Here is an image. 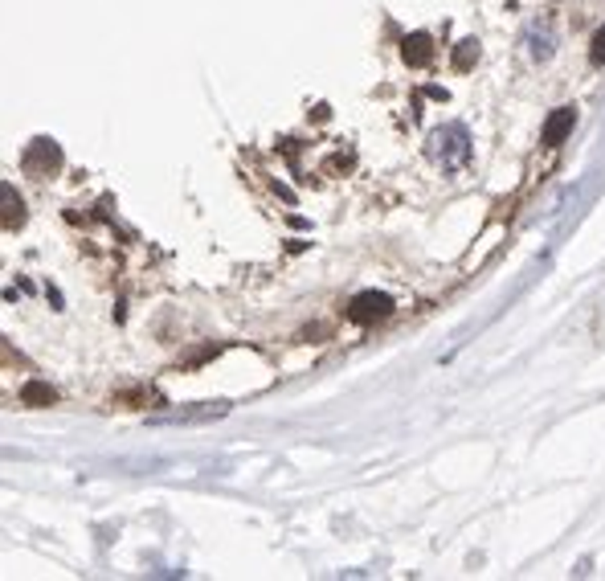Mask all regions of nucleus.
<instances>
[{"mask_svg": "<svg viewBox=\"0 0 605 581\" xmlns=\"http://www.w3.org/2000/svg\"><path fill=\"white\" fill-rule=\"evenodd\" d=\"M430 160L442 164L446 172H458L462 164L470 160V131L462 123H446L430 136Z\"/></svg>", "mask_w": 605, "mask_h": 581, "instance_id": "nucleus-1", "label": "nucleus"}, {"mask_svg": "<svg viewBox=\"0 0 605 581\" xmlns=\"http://www.w3.org/2000/svg\"><path fill=\"white\" fill-rule=\"evenodd\" d=\"M393 311V299L381 291H364L348 303V319L352 324H373V319H385Z\"/></svg>", "mask_w": 605, "mask_h": 581, "instance_id": "nucleus-2", "label": "nucleus"}, {"mask_svg": "<svg viewBox=\"0 0 605 581\" xmlns=\"http://www.w3.org/2000/svg\"><path fill=\"white\" fill-rule=\"evenodd\" d=\"M57 164H62V156H57V144H54V140H33V148L21 156V168H25L29 176H49Z\"/></svg>", "mask_w": 605, "mask_h": 581, "instance_id": "nucleus-3", "label": "nucleus"}, {"mask_svg": "<svg viewBox=\"0 0 605 581\" xmlns=\"http://www.w3.org/2000/svg\"><path fill=\"white\" fill-rule=\"evenodd\" d=\"M528 54H532L536 62H549V57L557 54V37H552L549 21H532V25H528Z\"/></svg>", "mask_w": 605, "mask_h": 581, "instance_id": "nucleus-4", "label": "nucleus"}, {"mask_svg": "<svg viewBox=\"0 0 605 581\" xmlns=\"http://www.w3.org/2000/svg\"><path fill=\"white\" fill-rule=\"evenodd\" d=\"M573 119H577V111H573V107H557V111H552V119L544 123V144H549V148H557L560 140H565L569 131H573Z\"/></svg>", "mask_w": 605, "mask_h": 581, "instance_id": "nucleus-5", "label": "nucleus"}, {"mask_svg": "<svg viewBox=\"0 0 605 581\" xmlns=\"http://www.w3.org/2000/svg\"><path fill=\"white\" fill-rule=\"evenodd\" d=\"M401 54H405V62L409 66H426L434 57V41H430V33H409L405 41H401Z\"/></svg>", "mask_w": 605, "mask_h": 581, "instance_id": "nucleus-6", "label": "nucleus"}, {"mask_svg": "<svg viewBox=\"0 0 605 581\" xmlns=\"http://www.w3.org/2000/svg\"><path fill=\"white\" fill-rule=\"evenodd\" d=\"M225 406H205V410H176V414H159L156 422H205V418H221Z\"/></svg>", "mask_w": 605, "mask_h": 581, "instance_id": "nucleus-7", "label": "nucleus"}, {"mask_svg": "<svg viewBox=\"0 0 605 581\" xmlns=\"http://www.w3.org/2000/svg\"><path fill=\"white\" fill-rule=\"evenodd\" d=\"M21 401L25 406H49V401H54V389H49L46 381H29L21 389Z\"/></svg>", "mask_w": 605, "mask_h": 581, "instance_id": "nucleus-8", "label": "nucleus"}, {"mask_svg": "<svg viewBox=\"0 0 605 581\" xmlns=\"http://www.w3.org/2000/svg\"><path fill=\"white\" fill-rule=\"evenodd\" d=\"M475 57H478V41L475 37L458 41V49H454V70H470V66H475Z\"/></svg>", "mask_w": 605, "mask_h": 581, "instance_id": "nucleus-9", "label": "nucleus"}, {"mask_svg": "<svg viewBox=\"0 0 605 581\" xmlns=\"http://www.w3.org/2000/svg\"><path fill=\"white\" fill-rule=\"evenodd\" d=\"M0 192H5V230H16V225H21V197H16L13 201V184H5V189H0Z\"/></svg>", "mask_w": 605, "mask_h": 581, "instance_id": "nucleus-10", "label": "nucleus"}, {"mask_svg": "<svg viewBox=\"0 0 605 581\" xmlns=\"http://www.w3.org/2000/svg\"><path fill=\"white\" fill-rule=\"evenodd\" d=\"M590 57H593V66H601L605 62V25L598 33H593V49H590Z\"/></svg>", "mask_w": 605, "mask_h": 581, "instance_id": "nucleus-11", "label": "nucleus"}]
</instances>
